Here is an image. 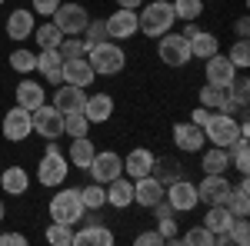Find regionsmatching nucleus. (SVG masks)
I'll return each instance as SVG.
<instances>
[{
	"label": "nucleus",
	"instance_id": "8fccbe9b",
	"mask_svg": "<svg viewBox=\"0 0 250 246\" xmlns=\"http://www.w3.org/2000/svg\"><path fill=\"white\" fill-rule=\"evenodd\" d=\"M0 246H27L23 233H0Z\"/></svg>",
	"mask_w": 250,
	"mask_h": 246
},
{
	"label": "nucleus",
	"instance_id": "b1692460",
	"mask_svg": "<svg viewBox=\"0 0 250 246\" xmlns=\"http://www.w3.org/2000/svg\"><path fill=\"white\" fill-rule=\"evenodd\" d=\"M74 246H114V233L97 220V223H87L80 233H74Z\"/></svg>",
	"mask_w": 250,
	"mask_h": 246
},
{
	"label": "nucleus",
	"instance_id": "1a4fd4ad",
	"mask_svg": "<svg viewBox=\"0 0 250 246\" xmlns=\"http://www.w3.org/2000/svg\"><path fill=\"white\" fill-rule=\"evenodd\" d=\"M164 200L173 207V213H190V209H197V203H200V196H197V183H190V180L180 176V180L167 183Z\"/></svg>",
	"mask_w": 250,
	"mask_h": 246
},
{
	"label": "nucleus",
	"instance_id": "2eb2a0df",
	"mask_svg": "<svg viewBox=\"0 0 250 246\" xmlns=\"http://www.w3.org/2000/svg\"><path fill=\"white\" fill-rule=\"evenodd\" d=\"M204 74H207V83L227 90V87H230V80L237 76V67L227 60V54H213V57L204 60Z\"/></svg>",
	"mask_w": 250,
	"mask_h": 246
},
{
	"label": "nucleus",
	"instance_id": "f257e3e1",
	"mask_svg": "<svg viewBox=\"0 0 250 246\" xmlns=\"http://www.w3.org/2000/svg\"><path fill=\"white\" fill-rule=\"evenodd\" d=\"M173 3L170 0H154V3H147L144 10H137V34H144V37H164L167 30H173Z\"/></svg>",
	"mask_w": 250,
	"mask_h": 246
},
{
	"label": "nucleus",
	"instance_id": "cd10ccee",
	"mask_svg": "<svg viewBox=\"0 0 250 246\" xmlns=\"http://www.w3.org/2000/svg\"><path fill=\"white\" fill-rule=\"evenodd\" d=\"M233 223V213L227 209V203H210L207 207V216H204V227L210 233H227Z\"/></svg>",
	"mask_w": 250,
	"mask_h": 246
},
{
	"label": "nucleus",
	"instance_id": "bb28decb",
	"mask_svg": "<svg viewBox=\"0 0 250 246\" xmlns=\"http://www.w3.org/2000/svg\"><path fill=\"white\" fill-rule=\"evenodd\" d=\"M94 153H97V143L90 136H74V140H70V163H74L77 170H87V167H90Z\"/></svg>",
	"mask_w": 250,
	"mask_h": 246
},
{
	"label": "nucleus",
	"instance_id": "72a5a7b5",
	"mask_svg": "<svg viewBox=\"0 0 250 246\" xmlns=\"http://www.w3.org/2000/svg\"><path fill=\"white\" fill-rule=\"evenodd\" d=\"M180 170H184V167H180V163H173V160H164V156H157L154 160V176L157 180H160V183H164V187H167V183H173V180H180Z\"/></svg>",
	"mask_w": 250,
	"mask_h": 246
},
{
	"label": "nucleus",
	"instance_id": "3c124183",
	"mask_svg": "<svg viewBox=\"0 0 250 246\" xmlns=\"http://www.w3.org/2000/svg\"><path fill=\"white\" fill-rule=\"evenodd\" d=\"M210 114H213V110H207V107H197V110L190 114V123H197V127L204 130V123H207V116H210Z\"/></svg>",
	"mask_w": 250,
	"mask_h": 246
},
{
	"label": "nucleus",
	"instance_id": "4c0bfd02",
	"mask_svg": "<svg viewBox=\"0 0 250 246\" xmlns=\"http://www.w3.org/2000/svg\"><path fill=\"white\" fill-rule=\"evenodd\" d=\"M204 14V0H173V17L177 20H197Z\"/></svg>",
	"mask_w": 250,
	"mask_h": 246
},
{
	"label": "nucleus",
	"instance_id": "393cba45",
	"mask_svg": "<svg viewBox=\"0 0 250 246\" xmlns=\"http://www.w3.org/2000/svg\"><path fill=\"white\" fill-rule=\"evenodd\" d=\"M30 187V176L23 167H7V170L0 173V189L7 193V196H23Z\"/></svg>",
	"mask_w": 250,
	"mask_h": 246
},
{
	"label": "nucleus",
	"instance_id": "f3484780",
	"mask_svg": "<svg viewBox=\"0 0 250 246\" xmlns=\"http://www.w3.org/2000/svg\"><path fill=\"white\" fill-rule=\"evenodd\" d=\"M173 143H177V150H184V153H200L204 150V130L197 123H190V120L173 123Z\"/></svg>",
	"mask_w": 250,
	"mask_h": 246
},
{
	"label": "nucleus",
	"instance_id": "5fc2aeb1",
	"mask_svg": "<svg viewBox=\"0 0 250 246\" xmlns=\"http://www.w3.org/2000/svg\"><path fill=\"white\" fill-rule=\"evenodd\" d=\"M197 30H200V27H197V20H187V27H184V30H180V34H184V37L190 40L193 34H197Z\"/></svg>",
	"mask_w": 250,
	"mask_h": 246
},
{
	"label": "nucleus",
	"instance_id": "864d4df0",
	"mask_svg": "<svg viewBox=\"0 0 250 246\" xmlns=\"http://www.w3.org/2000/svg\"><path fill=\"white\" fill-rule=\"evenodd\" d=\"M117 7H124V10H140L144 0H117Z\"/></svg>",
	"mask_w": 250,
	"mask_h": 246
},
{
	"label": "nucleus",
	"instance_id": "f704fd0d",
	"mask_svg": "<svg viewBox=\"0 0 250 246\" xmlns=\"http://www.w3.org/2000/svg\"><path fill=\"white\" fill-rule=\"evenodd\" d=\"M197 94H200V107H207V110H220V103L227 100V90L224 87H213V83H204Z\"/></svg>",
	"mask_w": 250,
	"mask_h": 246
},
{
	"label": "nucleus",
	"instance_id": "c9c22d12",
	"mask_svg": "<svg viewBox=\"0 0 250 246\" xmlns=\"http://www.w3.org/2000/svg\"><path fill=\"white\" fill-rule=\"evenodd\" d=\"M10 67H14L17 74H34V70H37V54H30V50L17 47V50L10 54Z\"/></svg>",
	"mask_w": 250,
	"mask_h": 246
},
{
	"label": "nucleus",
	"instance_id": "4468645a",
	"mask_svg": "<svg viewBox=\"0 0 250 246\" xmlns=\"http://www.w3.org/2000/svg\"><path fill=\"white\" fill-rule=\"evenodd\" d=\"M104 23H107V37L117 40V43L137 37V10H124V7H120V10H114Z\"/></svg>",
	"mask_w": 250,
	"mask_h": 246
},
{
	"label": "nucleus",
	"instance_id": "5701e85b",
	"mask_svg": "<svg viewBox=\"0 0 250 246\" xmlns=\"http://www.w3.org/2000/svg\"><path fill=\"white\" fill-rule=\"evenodd\" d=\"M83 116H87L90 123H107V120L114 116V96L110 94H87Z\"/></svg>",
	"mask_w": 250,
	"mask_h": 246
},
{
	"label": "nucleus",
	"instance_id": "4be33fe9",
	"mask_svg": "<svg viewBox=\"0 0 250 246\" xmlns=\"http://www.w3.org/2000/svg\"><path fill=\"white\" fill-rule=\"evenodd\" d=\"M34 10H27V7H17V10H10V17H7V37L10 40H27L34 37Z\"/></svg>",
	"mask_w": 250,
	"mask_h": 246
},
{
	"label": "nucleus",
	"instance_id": "ea45409f",
	"mask_svg": "<svg viewBox=\"0 0 250 246\" xmlns=\"http://www.w3.org/2000/svg\"><path fill=\"white\" fill-rule=\"evenodd\" d=\"M177 243H187V246H213V233L207 227H190Z\"/></svg>",
	"mask_w": 250,
	"mask_h": 246
},
{
	"label": "nucleus",
	"instance_id": "603ef678",
	"mask_svg": "<svg viewBox=\"0 0 250 246\" xmlns=\"http://www.w3.org/2000/svg\"><path fill=\"white\" fill-rule=\"evenodd\" d=\"M233 34L247 40V34H250V20H247V17H237V23H233Z\"/></svg>",
	"mask_w": 250,
	"mask_h": 246
},
{
	"label": "nucleus",
	"instance_id": "2f4dec72",
	"mask_svg": "<svg viewBox=\"0 0 250 246\" xmlns=\"http://www.w3.org/2000/svg\"><path fill=\"white\" fill-rule=\"evenodd\" d=\"M43 236H47L50 246H74V227H70V223H57V220H54Z\"/></svg>",
	"mask_w": 250,
	"mask_h": 246
},
{
	"label": "nucleus",
	"instance_id": "9d476101",
	"mask_svg": "<svg viewBox=\"0 0 250 246\" xmlns=\"http://www.w3.org/2000/svg\"><path fill=\"white\" fill-rule=\"evenodd\" d=\"M0 130H3V136H7L10 143H23V140L34 133L30 110H23V107H10V110L3 114V123H0Z\"/></svg>",
	"mask_w": 250,
	"mask_h": 246
},
{
	"label": "nucleus",
	"instance_id": "7c9ffc66",
	"mask_svg": "<svg viewBox=\"0 0 250 246\" xmlns=\"http://www.w3.org/2000/svg\"><path fill=\"white\" fill-rule=\"evenodd\" d=\"M34 40H37L40 50H43V47H60L63 34H60V27L54 23V20H43L40 27H34Z\"/></svg>",
	"mask_w": 250,
	"mask_h": 246
},
{
	"label": "nucleus",
	"instance_id": "6e6552de",
	"mask_svg": "<svg viewBox=\"0 0 250 246\" xmlns=\"http://www.w3.org/2000/svg\"><path fill=\"white\" fill-rule=\"evenodd\" d=\"M30 120H34V133H40L43 140L63 136V114L54 103H40L37 110H30Z\"/></svg>",
	"mask_w": 250,
	"mask_h": 246
},
{
	"label": "nucleus",
	"instance_id": "ddd939ff",
	"mask_svg": "<svg viewBox=\"0 0 250 246\" xmlns=\"http://www.w3.org/2000/svg\"><path fill=\"white\" fill-rule=\"evenodd\" d=\"M83 103H87V94L83 87H74V83H57L54 87V107L60 114H83Z\"/></svg>",
	"mask_w": 250,
	"mask_h": 246
},
{
	"label": "nucleus",
	"instance_id": "6e6d98bb",
	"mask_svg": "<svg viewBox=\"0 0 250 246\" xmlns=\"http://www.w3.org/2000/svg\"><path fill=\"white\" fill-rule=\"evenodd\" d=\"M0 223H3V203H0Z\"/></svg>",
	"mask_w": 250,
	"mask_h": 246
},
{
	"label": "nucleus",
	"instance_id": "e433bc0d",
	"mask_svg": "<svg viewBox=\"0 0 250 246\" xmlns=\"http://www.w3.org/2000/svg\"><path fill=\"white\" fill-rule=\"evenodd\" d=\"M104 40H110V37H107V23H104L100 17L87 20V27H83V43H87V50L97 47V43H104Z\"/></svg>",
	"mask_w": 250,
	"mask_h": 246
},
{
	"label": "nucleus",
	"instance_id": "39448f33",
	"mask_svg": "<svg viewBox=\"0 0 250 246\" xmlns=\"http://www.w3.org/2000/svg\"><path fill=\"white\" fill-rule=\"evenodd\" d=\"M157 57L160 63H167V67H187L190 63V40L184 37V34H173L167 30L164 37H157Z\"/></svg>",
	"mask_w": 250,
	"mask_h": 246
},
{
	"label": "nucleus",
	"instance_id": "7ed1b4c3",
	"mask_svg": "<svg viewBox=\"0 0 250 246\" xmlns=\"http://www.w3.org/2000/svg\"><path fill=\"white\" fill-rule=\"evenodd\" d=\"M50 220H57V223H80L83 220V200H80V189L70 187V189H60V193H54L50 196Z\"/></svg>",
	"mask_w": 250,
	"mask_h": 246
},
{
	"label": "nucleus",
	"instance_id": "9b49d317",
	"mask_svg": "<svg viewBox=\"0 0 250 246\" xmlns=\"http://www.w3.org/2000/svg\"><path fill=\"white\" fill-rule=\"evenodd\" d=\"M90 176H94V183H110V180H117L120 173H124V160H120V153H114V150H100V153H94V160H90Z\"/></svg>",
	"mask_w": 250,
	"mask_h": 246
},
{
	"label": "nucleus",
	"instance_id": "0eeeda50",
	"mask_svg": "<svg viewBox=\"0 0 250 246\" xmlns=\"http://www.w3.org/2000/svg\"><path fill=\"white\" fill-rule=\"evenodd\" d=\"M67 173H70V160L63 156V150H43L37 163V180L40 187H60L63 180H67Z\"/></svg>",
	"mask_w": 250,
	"mask_h": 246
},
{
	"label": "nucleus",
	"instance_id": "58836bf2",
	"mask_svg": "<svg viewBox=\"0 0 250 246\" xmlns=\"http://www.w3.org/2000/svg\"><path fill=\"white\" fill-rule=\"evenodd\" d=\"M87 130H90V120L83 114H67L63 116V133L74 140V136H87Z\"/></svg>",
	"mask_w": 250,
	"mask_h": 246
},
{
	"label": "nucleus",
	"instance_id": "a878e982",
	"mask_svg": "<svg viewBox=\"0 0 250 246\" xmlns=\"http://www.w3.org/2000/svg\"><path fill=\"white\" fill-rule=\"evenodd\" d=\"M213 54H220V40H217V34H210V30H197L190 37V57L193 60H207L213 57Z\"/></svg>",
	"mask_w": 250,
	"mask_h": 246
},
{
	"label": "nucleus",
	"instance_id": "a19ab883",
	"mask_svg": "<svg viewBox=\"0 0 250 246\" xmlns=\"http://www.w3.org/2000/svg\"><path fill=\"white\" fill-rule=\"evenodd\" d=\"M227 60H230V63L237 67V70H247V67H250V43H247L244 37H240V40H237V43L230 47Z\"/></svg>",
	"mask_w": 250,
	"mask_h": 246
},
{
	"label": "nucleus",
	"instance_id": "c03bdc74",
	"mask_svg": "<svg viewBox=\"0 0 250 246\" xmlns=\"http://www.w3.org/2000/svg\"><path fill=\"white\" fill-rule=\"evenodd\" d=\"M230 240H233V246H247L250 243V223H247V216H233Z\"/></svg>",
	"mask_w": 250,
	"mask_h": 246
},
{
	"label": "nucleus",
	"instance_id": "6ab92c4d",
	"mask_svg": "<svg viewBox=\"0 0 250 246\" xmlns=\"http://www.w3.org/2000/svg\"><path fill=\"white\" fill-rule=\"evenodd\" d=\"M154 153L147 150V147H134V150L124 156V176H130V180H140V176H150L154 170Z\"/></svg>",
	"mask_w": 250,
	"mask_h": 246
},
{
	"label": "nucleus",
	"instance_id": "79ce46f5",
	"mask_svg": "<svg viewBox=\"0 0 250 246\" xmlns=\"http://www.w3.org/2000/svg\"><path fill=\"white\" fill-rule=\"evenodd\" d=\"M57 50H60L63 60H74V57H83L87 54V43H83V37H63Z\"/></svg>",
	"mask_w": 250,
	"mask_h": 246
},
{
	"label": "nucleus",
	"instance_id": "c85d7f7f",
	"mask_svg": "<svg viewBox=\"0 0 250 246\" xmlns=\"http://www.w3.org/2000/svg\"><path fill=\"white\" fill-rule=\"evenodd\" d=\"M40 103H47L43 100V83H37V80H23L17 87V107H23V110H37Z\"/></svg>",
	"mask_w": 250,
	"mask_h": 246
},
{
	"label": "nucleus",
	"instance_id": "423d86ee",
	"mask_svg": "<svg viewBox=\"0 0 250 246\" xmlns=\"http://www.w3.org/2000/svg\"><path fill=\"white\" fill-rule=\"evenodd\" d=\"M50 20L60 27V34H63V37H80V34H83V27H87V20H90V14H87V7L77 3V0H70V3H63V0H60V7L50 14Z\"/></svg>",
	"mask_w": 250,
	"mask_h": 246
},
{
	"label": "nucleus",
	"instance_id": "c756f323",
	"mask_svg": "<svg viewBox=\"0 0 250 246\" xmlns=\"http://www.w3.org/2000/svg\"><path fill=\"white\" fill-rule=\"evenodd\" d=\"M200 170L204 173H227L230 170V150H224V147L204 150V156H200Z\"/></svg>",
	"mask_w": 250,
	"mask_h": 246
},
{
	"label": "nucleus",
	"instance_id": "412c9836",
	"mask_svg": "<svg viewBox=\"0 0 250 246\" xmlns=\"http://www.w3.org/2000/svg\"><path fill=\"white\" fill-rule=\"evenodd\" d=\"M60 67H63V57H60L57 47H43V50L37 54V70L43 74V80H47L50 87L63 83V74H60Z\"/></svg>",
	"mask_w": 250,
	"mask_h": 246
},
{
	"label": "nucleus",
	"instance_id": "f8f14e48",
	"mask_svg": "<svg viewBox=\"0 0 250 246\" xmlns=\"http://www.w3.org/2000/svg\"><path fill=\"white\" fill-rule=\"evenodd\" d=\"M227 193H230V180L224 176V173H204V180L197 183V196H200V203H224L227 200Z\"/></svg>",
	"mask_w": 250,
	"mask_h": 246
},
{
	"label": "nucleus",
	"instance_id": "de8ad7c7",
	"mask_svg": "<svg viewBox=\"0 0 250 246\" xmlns=\"http://www.w3.org/2000/svg\"><path fill=\"white\" fill-rule=\"evenodd\" d=\"M57 7H60V0H30V10L40 14V17H50Z\"/></svg>",
	"mask_w": 250,
	"mask_h": 246
},
{
	"label": "nucleus",
	"instance_id": "37998d69",
	"mask_svg": "<svg viewBox=\"0 0 250 246\" xmlns=\"http://www.w3.org/2000/svg\"><path fill=\"white\" fill-rule=\"evenodd\" d=\"M227 96L240 100V103H247V100H250V80H247V74L237 70V76L230 80V87H227Z\"/></svg>",
	"mask_w": 250,
	"mask_h": 246
},
{
	"label": "nucleus",
	"instance_id": "a18cd8bd",
	"mask_svg": "<svg viewBox=\"0 0 250 246\" xmlns=\"http://www.w3.org/2000/svg\"><path fill=\"white\" fill-rule=\"evenodd\" d=\"M220 114L233 116V120H247V103H240V100H233V96H227V100L220 103Z\"/></svg>",
	"mask_w": 250,
	"mask_h": 246
},
{
	"label": "nucleus",
	"instance_id": "49530a36",
	"mask_svg": "<svg viewBox=\"0 0 250 246\" xmlns=\"http://www.w3.org/2000/svg\"><path fill=\"white\" fill-rule=\"evenodd\" d=\"M160 236H164V243H177V240H180V233H177V220H173V216H164V220H160Z\"/></svg>",
	"mask_w": 250,
	"mask_h": 246
},
{
	"label": "nucleus",
	"instance_id": "f03ea898",
	"mask_svg": "<svg viewBox=\"0 0 250 246\" xmlns=\"http://www.w3.org/2000/svg\"><path fill=\"white\" fill-rule=\"evenodd\" d=\"M83 57H87L90 67H94L97 76H114V74H120V70L127 67V54H124V47H120L117 40L97 43V47H90Z\"/></svg>",
	"mask_w": 250,
	"mask_h": 246
},
{
	"label": "nucleus",
	"instance_id": "aec40b11",
	"mask_svg": "<svg viewBox=\"0 0 250 246\" xmlns=\"http://www.w3.org/2000/svg\"><path fill=\"white\" fill-rule=\"evenodd\" d=\"M107 207H114V209H127V207H134V180L130 176H117V180H110L107 183Z\"/></svg>",
	"mask_w": 250,
	"mask_h": 246
},
{
	"label": "nucleus",
	"instance_id": "4d7b16f0",
	"mask_svg": "<svg viewBox=\"0 0 250 246\" xmlns=\"http://www.w3.org/2000/svg\"><path fill=\"white\" fill-rule=\"evenodd\" d=\"M0 3H3V0H0Z\"/></svg>",
	"mask_w": 250,
	"mask_h": 246
},
{
	"label": "nucleus",
	"instance_id": "a211bd4d",
	"mask_svg": "<svg viewBox=\"0 0 250 246\" xmlns=\"http://www.w3.org/2000/svg\"><path fill=\"white\" fill-rule=\"evenodd\" d=\"M60 74H63V83H74V87H90L97 80L94 67L87 63V57H74V60H63V67H60Z\"/></svg>",
	"mask_w": 250,
	"mask_h": 246
},
{
	"label": "nucleus",
	"instance_id": "20e7f679",
	"mask_svg": "<svg viewBox=\"0 0 250 246\" xmlns=\"http://www.w3.org/2000/svg\"><path fill=\"white\" fill-rule=\"evenodd\" d=\"M237 136H240V120L220 114V110H213V114L207 116V123H204V140H207L210 147H224V150H227Z\"/></svg>",
	"mask_w": 250,
	"mask_h": 246
},
{
	"label": "nucleus",
	"instance_id": "473e14b6",
	"mask_svg": "<svg viewBox=\"0 0 250 246\" xmlns=\"http://www.w3.org/2000/svg\"><path fill=\"white\" fill-rule=\"evenodd\" d=\"M80 200H83V209H104L107 207V189H104V183H90V187L80 189Z\"/></svg>",
	"mask_w": 250,
	"mask_h": 246
},
{
	"label": "nucleus",
	"instance_id": "09e8293b",
	"mask_svg": "<svg viewBox=\"0 0 250 246\" xmlns=\"http://www.w3.org/2000/svg\"><path fill=\"white\" fill-rule=\"evenodd\" d=\"M137 246H164V236H160V229H147V233H137Z\"/></svg>",
	"mask_w": 250,
	"mask_h": 246
},
{
	"label": "nucleus",
	"instance_id": "dca6fc26",
	"mask_svg": "<svg viewBox=\"0 0 250 246\" xmlns=\"http://www.w3.org/2000/svg\"><path fill=\"white\" fill-rule=\"evenodd\" d=\"M164 183L157 180L154 173L150 176H140V180H134V203L137 207H144V209H150L154 203H160L164 200Z\"/></svg>",
	"mask_w": 250,
	"mask_h": 246
}]
</instances>
